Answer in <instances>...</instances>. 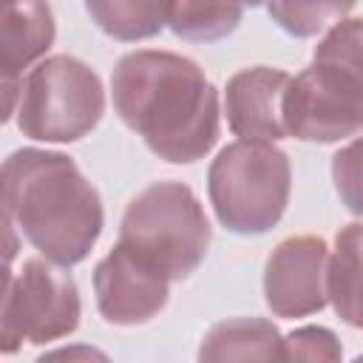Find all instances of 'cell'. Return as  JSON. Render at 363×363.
Returning <instances> with one entry per match:
<instances>
[{
  "instance_id": "obj_1",
  "label": "cell",
  "mask_w": 363,
  "mask_h": 363,
  "mask_svg": "<svg viewBox=\"0 0 363 363\" xmlns=\"http://www.w3.org/2000/svg\"><path fill=\"white\" fill-rule=\"evenodd\" d=\"M111 94L119 119L170 164L199 162L218 142V91L190 57L130 51L113 65Z\"/></svg>"
},
{
  "instance_id": "obj_2",
  "label": "cell",
  "mask_w": 363,
  "mask_h": 363,
  "mask_svg": "<svg viewBox=\"0 0 363 363\" xmlns=\"http://www.w3.org/2000/svg\"><path fill=\"white\" fill-rule=\"evenodd\" d=\"M3 216L60 267L85 261L105 227L99 190L71 156L43 147H20L3 162Z\"/></svg>"
},
{
  "instance_id": "obj_3",
  "label": "cell",
  "mask_w": 363,
  "mask_h": 363,
  "mask_svg": "<svg viewBox=\"0 0 363 363\" xmlns=\"http://www.w3.org/2000/svg\"><path fill=\"white\" fill-rule=\"evenodd\" d=\"M289 156L272 142H230L207 170L213 213L218 224L235 235L269 233L289 204Z\"/></svg>"
},
{
  "instance_id": "obj_4",
  "label": "cell",
  "mask_w": 363,
  "mask_h": 363,
  "mask_svg": "<svg viewBox=\"0 0 363 363\" xmlns=\"http://www.w3.org/2000/svg\"><path fill=\"white\" fill-rule=\"evenodd\" d=\"M119 241L170 281H182L193 275L207 255L210 221L187 184L153 182L125 207Z\"/></svg>"
},
{
  "instance_id": "obj_5",
  "label": "cell",
  "mask_w": 363,
  "mask_h": 363,
  "mask_svg": "<svg viewBox=\"0 0 363 363\" xmlns=\"http://www.w3.org/2000/svg\"><path fill=\"white\" fill-rule=\"evenodd\" d=\"M105 113L99 74L71 54L40 60L23 79L17 128L34 142L68 145L88 136Z\"/></svg>"
},
{
  "instance_id": "obj_6",
  "label": "cell",
  "mask_w": 363,
  "mask_h": 363,
  "mask_svg": "<svg viewBox=\"0 0 363 363\" xmlns=\"http://www.w3.org/2000/svg\"><path fill=\"white\" fill-rule=\"evenodd\" d=\"M82 303L77 281L65 267L48 258H26L20 272H6L3 292V354H14L23 343H51L68 337L79 326Z\"/></svg>"
},
{
  "instance_id": "obj_7",
  "label": "cell",
  "mask_w": 363,
  "mask_h": 363,
  "mask_svg": "<svg viewBox=\"0 0 363 363\" xmlns=\"http://www.w3.org/2000/svg\"><path fill=\"white\" fill-rule=\"evenodd\" d=\"M284 125L301 142H340L363 130V82L312 62L289 79L284 94Z\"/></svg>"
},
{
  "instance_id": "obj_8",
  "label": "cell",
  "mask_w": 363,
  "mask_h": 363,
  "mask_svg": "<svg viewBox=\"0 0 363 363\" xmlns=\"http://www.w3.org/2000/svg\"><path fill=\"white\" fill-rule=\"evenodd\" d=\"M264 301L275 318H306L329 303V247L318 235H289L267 258Z\"/></svg>"
},
{
  "instance_id": "obj_9",
  "label": "cell",
  "mask_w": 363,
  "mask_h": 363,
  "mask_svg": "<svg viewBox=\"0 0 363 363\" xmlns=\"http://www.w3.org/2000/svg\"><path fill=\"white\" fill-rule=\"evenodd\" d=\"M99 315L113 326H139L156 318L170 298V278L130 247H116L94 269Z\"/></svg>"
},
{
  "instance_id": "obj_10",
  "label": "cell",
  "mask_w": 363,
  "mask_h": 363,
  "mask_svg": "<svg viewBox=\"0 0 363 363\" xmlns=\"http://www.w3.org/2000/svg\"><path fill=\"white\" fill-rule=\"evenodd\" d=\"M289 74L269 65H252L227 79L224 113L227 125L238 139L250 142H281L286 139L284 125V94Z\"/></svg>"
},
{
  "instance_id": "obj_11",
  "label": "cell",
  "mask_w": 363,
  "mask_h": 363,
  "mask_svg": "<svg viewBox=\"0 0 363 363\" xmlns=\"http://www.w3.org/2000/svg\"><path fill=\"white\" fill-rule=\"evenodd\" d=\"M54 37H57V26L48 0H3V26H0L3 79H20V74L54 45Z\"/></svg>"
},
{
  "instance_id": "obj_12",
  "label": "cell",
  "mask_w": 363,
  "mask_h": 363,
  "mask_svg": "<svg viewBox=\"0 0 363 363\" xmlns=\"http://www.w3.org/2000/svg\"><path fill=\"white\" fill-rule=\"evenodd\" d=\"M199 360H284V337L272 320L230 318L204 332Z\"/></svg>"
},
{
  "instance_id": "obj_13",
  "label": "cell",
  "mask_w": 363,
  "mask_h": 363,
  "mask_svg": "<svg viewBox=\"0 0 363 363\" xmlns=\"http://www.w3.org/2000/svg\"><path fill=\"white\" fill-rule=\"evenodd\" d=\"M329 303L346 326L363 329V224H346L335 235V252L329 255Z\"/></svg>"
},
{
  "instance_id": "obj_14",
  "label": "cell",
  "mask_w": 363,
  "mask_h": 363,
  "mask_svg": "<svg viewBox=\"0 0 363 363\" xmlns=\"http://www.w3.org/2000/svg\"><path fill=\"white\" fill-rule=\"evenodd\" d=\"M173 3L176 0H85V11L102 34L136 43L150 40L170 26Z\"/></svg>"
},
{
  "instance_id": "obj_15",
  "label": "cell",
  "mask_w": 363,
  "mask_h": 363,
  "mask_svg": "<svg viewBox=\"0 0 363 363\" xmlns=\"http://www.w3.org/2000/svg\"><path fill=\"white\" fill-rule=\"evenodd\" d=\"M241 14L244 6L238 0H176L170 31L190 43H213L233 34Z\"/></svg>"
},
{
  "instance_id": "obj_16",
  "label": "cell",
  "mask_w": 363,
  "mask_h": 363,
  "mask_svg": "<svg viewBox=\"0 0 363 363\" xmlns=\"http://www.w3.org/2000/svg\"><path fill=\"white\" fill-rule=\"evenodd\" d=\"M357 0H269V17L292 37H315L343 20Z\"/></svg>"
},
{
  "instance_id": "obj_17",
  "label": "cell",
  "mask_w": 363,
  "mask_h": 363,
  "mask_svg": "<svg viewBox=\"0 0 363 363\" xmlns=\"http://www.w3.org/2000/svg\"><path fill=\"white\" fill-rule=\"evenodd\" d=\"M312 62L332 65L363 82V20H337L315 45Z\"/></svg>"
},
{
  "instance_id": "obj_18",
  "label": "cell",
  "mask_w": 363,
  "mask_h": 363,
  "mask_svg": "<svg viewBox=\"0 0 363 363\" xmlns=\"http://www.w3.org/2000/svg\"><path fill=\"white\" fill-rule=\"evenodd\" d=\"M332 182L343 207L363 216V136L352 139L332 156Z\"/></svg>"
},
{
  "instance_id": "obj_19",
  "label": "cell",
  "mask_w": 363,
  "mask_h": 363,
  "mask_svg": "<svg viewBox=\"0 0 363 363\" xmlns=\"http://www.w3.org/2000/svg\"><path fill=\"white\" fill-rule=\"evenodd\" d=\"M343 349L332 329L301 326L284 337V360H340Z\"/></svg>"
},
{
  "instance_id": "obj_20",
  "label": "cell",
  "mask_w": 363,
  "mask_h": 363,
  "mask_svg": "<svg viewBox=\"0 0 363 363\" xmlns=\"http://www.w3.org/2000/svg\"><path fill=\"white\" fill-rule=\"evenodd\" d=\"M238 3H241V6H261L264 0H238Z\"/></svg>"
}]
</instances>
